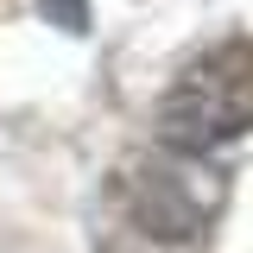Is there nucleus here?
Wrapping results in <instances>:
<instances>
[{
	"instance_id": "f257e3e1",
	"label": "nucleus",
	"mask_w": 253,
	"mask_h": 253,
	"mask_svg": "<svg viewBox=\"0 0 253 253\" xmlns=\"http://www.w3.org/2000/svg\"><path fill=\"white\" fill-rule=\"evenodd\" d=\"M241 133H253V38L234 32L171 76L158 95V139L184 158H203Z\"/></svg>"
},
{
	"instance_id": "f03ea898",
	"label": "nucleus",
	"mask_w": 253,
	"mask_h": 253,
	"mask_svg": "<svg viewBox=\"0 0 253 253\" xmlns=\"http://www.w3.org/2000/svg\"><path fill=\"white\" fill-rule=\"evenodd\" d=\"M121 209L158 241H190L221 209V177L203 171L184 152L177 158H133V165H121Z\"/></svg>"
}]
</instances>
